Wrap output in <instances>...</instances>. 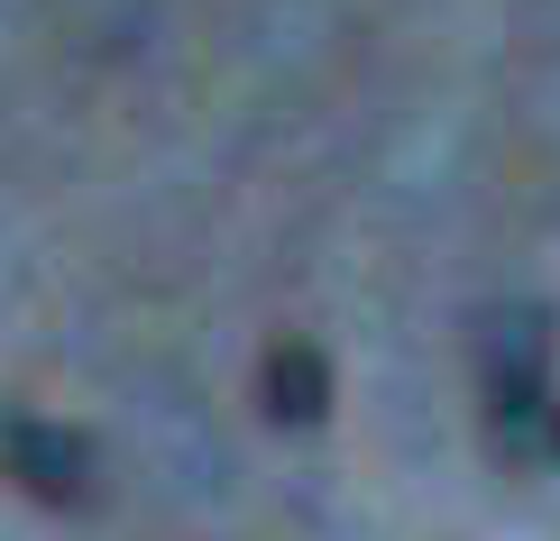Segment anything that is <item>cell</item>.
Instances as JSON below:
<instances>
[{
  "instance_id": "cell-1",
  "label": "cell",
  "mask_w": 560,
  "mask_h": 541,
  "mask_svg": "<svg viewBox=\"0 0 560 541\" xmlns=\"http://www.w3.org/2000/svg\"><path fill=\"white\" fill-rule=\"evenodd\" d=\"M487 404H497V432L533 450V440H551V321L542 313H505L497 331H487Z\"/></svg>"
},
{
  "instance_id": "cell-2",
  "label": "cell",
  "mask_w": 560,
  "mask_h": 541,
  "mask_svg": "<svg viewBox=\"0 0 560 541\" xmlns=\"http://www.w3.org/2000/svg\"><path fill=\"white\" fill-rule=\"evenodd\" d=\"M0 468H10L28 496H46V505H83L92 450L74 432H56V422H37V413H0Z\"/></svg>"
},
{
  "instance_id": "cell-3",
  "label": "cell",
  "mask_w": 560,
  "mask_h": 541,
  "mask_svg": "<svg viewBox=\"0 0 560 541\" xmlns=\"http://www.w3.org/2000/svg\"><path fill=\"white\" fill-rule=\"evenodd\" d=\"M322 404H331V367H322L313 340H285L267 358V413L276 422H322Z\"/></svg>"
},
{
  "instance_id": "cell-4",
  "label": "cell",
  "mask_w": 560,
  "mask_h": 541,
  "mask_svg": "<svg viewBox=\"0 0 560 541\" xmlns=\"http://www.w3.org/2000/svg\"><path fill=\"white\" fill-rule=\"evenodd\" d=\"M551 450H560V422H551Z\"/></svg>"
}]
</instances>
